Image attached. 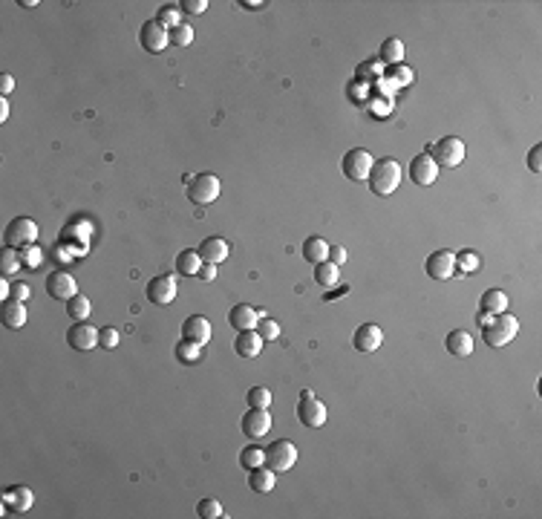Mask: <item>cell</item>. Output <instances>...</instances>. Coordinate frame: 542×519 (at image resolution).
<instances>
[{
	"mask_svg": "<svg viewBox=\"0 0 542 519\" xmlns=\"http://www.w3.org/2000/svg\"><path fill=\"white\" fill-rule=\"evenodd\" d=\"M516 332H520V320L508 312H499V315H490L487 323L482 326V341L490 349H502L516 338Z\"/></svg>",
	"mask_w": 542,
	"mask_h": 519,
	"instance_id": "1",
	"label": "cell"
},
{
	"mask_svg": "<svg viewBox=\"0 0 542 519\" xmlns=\"http://www.w3.org/2000/svg\"><path fill=\"white\" fill-rule=\"evenodd\" d=\"M366 182H369V191L375 197H390V194L398 191V185H401V164H398L395 159L375 162Z\"/></svg>",
	"mask_w": 542,
	"mask_h": 519,
	"instance_id": "2",
	"label": "cell"
},
{
	"mask_svg": "<svg viewBox=\"0 0 542 519\" xmlns=\"http://www.w3.org/2000/svg\"><path fill=\"white\" fill-rule=\"evenodd\" d=\"M424 153H430L438 168H459L464 162V141L456 136H447V138L436 141V145H430Z\"/></svg>",
	"mask_w": 542,
	"mask_h": 519,
	"instance_id": "3",
	"label": "cell"
},
{
	"mask_svg": "<svg viewBox=\"0 0 542 519\" xmlns=\"http://www.w3.org/2000/svg\"><path fill=\"white\" fill-rule=\"evenodd\" d=\"M220 191H222V185H220V176H214V173H199L187 182V199L199 208L214 202L220 197Z\"/></svg>",
	"mask_w": 542,
	"mask_h": 519,
	"instance_id": "4",
	"label": "cell"
},
{
	"mask_svg": "<svg viewBox=\"0 0 542 519\" xmlns=\"http://www.w3.org/2000/svg\"><path fill=\"white\" fill-rule=\"evenodd\" d=\"M168 32H171V29H168V27H162V23H159L156 17L145 20V23H141V29H138V43H141V50L150 52V55L164 52V50L171 46Z\"/></svg>",
	"mask_w": 542,
	"mask_h": 519,
	"instance_id": "5",
	"label": "cell"
},
{
	"mask_svg": "<svg viewBox=\"0 0 542 519\" xmlns=\"http://www.w3.org/2000/svg\"><path fill=\"white\" fill-rule=\"evenodd\" d=\"M6 246L12 248H27V246H35L38 243V222L29 220V217H15L9 225H6Z\"/></svg>",
	"mask_w": 542,
	"mask_h": 519,
	"instance_id": "6",
	"label": "cell"
},
{
	"mask_svg": "<svg viewBox=\"0 0 542 519\" xmlns=\"http://www.w3.org/2000/svg\"><path fill=\"white\" fill-rule=\"evenodd\" d=\"M372 164H375L372 153L364 150V148H355V150H349V153L341 159V171H343V176H346L349 182H364V179H369Z\"/></svg>",
	"mask_w": 542,
	"mask_h": 519,
	"instance_id": "7",
	"label": "cell"
},
{
	"mask_svg": "<svg viewBox=\"0 0 542 519\" xmlns=\"http://www.w3.org/2000/svg\"><path fill=\"white\" fill-rule=\"evenodd\" d=\"M297 418L303 421V427L309 430H318L326 424V404L320 398H315L309 390L300 392V401H297Z\"/></svg>",
	"mask_w": 542,
	"mask_h": 519,
	"instance_id": "8",
	"label": "cell"
},
{
	"mask_svg": "<svg viewBox=\"0 0 542 519\" xmlns=\"http://www.w3.org/2000/svg\"><path fill=\"white\" fill-rule=\"evenodd\" d=\"M266 462H269V467L274 470V474H286V470H292L294 462H297V447L289 439H280L266 450Z\"/></svg>",
	"mask_w": 542,
	"mask_h": 519,
	"instance_id": "9",
	"label": "cell"
},
{
	"mask_svg": "<svg viewBox=\"0 0 542 519\" xmlns=\"http://www.w3.org/2000/svg\"><path fill=\"white\" fill-rule=\"evenodd\" d=\"M176 292H179V283L173 274H159L148 283V300L153 306H171L176 300Z\"/></svg>",
	"mask_w": 542,
	"mask_h": 519,
	"instance_id": "10",
	"label": "cell"
},
{
	"mask_svg": "<svg viewBox=\"0 0 542 519\" xmlns=\"http://www.w3.org/2000/svg\"><path fill=\"white\" fill-rule=\"evenodd\" d=\"M66 343L73 346L76 352H90L99 346V329L90 326L87 320H78L66 329Z\"/></svg>",
	"mask_w": 542,
	"mask_h": 519,
	"instance_id": "11",
	"label": "cell"
},
{
	"mask_svg": "<svg viewBox=\"0 0 542 519\" xmlns=\"http://www.w3.org/2000/svg\"><path fill=\"white\" fill-rule=\"evenodd\" d=\"M46 294H50L52 300L66 303L69 297L78 294V283H76L73 274H66V271H52L50 277H46Z\"/></svg>",
	"mask_w": 542,
	"mask_h": 519,
	"instance_id": "12",
	"label": "cell"
},
{
	"mask_svg": "<svg viewBox=\"0 0 542 519\" xmlns=\"http://www.w3.org/2000/svg\"><path fill=\"white\" fill-rule=\"evenodd\" d=\"M456 254L453 251H433L424 263V271H427L433 280H450L456 274Z\"/></svg>",
	"mask_w": 542,
	"mask_h": 519,
	"instance_id": "13",
	"label": "cell"
},
{
	"mask_svg": "<svg viewBox=\"0 0 542 519\" xmlns=\"http://www.w3.org/2000/svg\"><path fill=\"white\" fill-rule=\"evenodd\" d=\"M410 179H413L418 187H430V185L438 179V164L433 162L430 153H418V156L410 162Z\"/></svg>",
	"mask_w": 542,
	"mask_h": 519,
	"instance_id": "14",
	"label": "cell"
},
{
	"mask_svg": "<svg viewBox=\"0 0 542 519\" xmlns=\"http://www.w3.org/2000/svg\"><path fill=\"white\" fill-rule=\"evenodd\" d=\"M269 430H271V413L269 410L248 407V413L243 415V433L257 441V439H263Z\"/></svg>",
	"mask_w": 542,
	"mask_h": 519,
	"instance_id": "15",
	"label": "cell"
},
{
	"mask_svg": "<svg viewBox=\"0 0 542 519\" xmlns=\"http://www.w3.org/2000/svg\"><path fill=\"white\" fill-rule=\"evenodd\" d=\"M384 343V332H381V326H375V323H364L355 329V335H352V346H355L358 352H364V355H369V352H375Z\"/></svg>",
	"mask_w": 542,
	"mask_h": 519,
	"instance_id": "16",
	"label": "cell"
},
{
	"mask_svg": "<svg viewBox=\"0 0 542 519\" xmlns=\"http://www.w3.org/2000/svg\"><path fill=\"white\" fill-rule=\"evenodd\" d=\"M35 502V493L27 485H15L3 493V511H15V513H27Z\"/></svg>",
	"mask_w": 542,
	"mask_h": 519,
	"instance_id": "17",
	"label": "cell"
},
{
	"mask_svg": "<svg viewBox=\"0 0 542 519\" xmlns=\"http://www.w3.org/2000/svg\"><path fill=\"white\" fill-rule=\"evenodd\" d=\"M211 335H214V332H211V320L202 318V315H191V318L182 323V338L185 341H194V343H202L205 346L211 341Z\"/></svg>",
	"mask_w": 542,
	"mask_h": 519,
	"instance_id": "18",
	"label": "cell"
},
{
	"mask_svg": "<svg viewBox=\"0 0 542 519\" xmlns=\"http://www.w3.org/2000/svg\"><path fill=\"white\" fill-rule=\"evenodd\" d=\"M228 323L237 329V332H248V329H257V323H260V315H257L254 306L237 303V306H234V309L228 312Z\"/></svg>",
	"mask_w": 542,
	"mask_h": 519,
	"instance_id": "19",
	"label": "cell"
},
{
	"mask_svg": "<svg viewBox=\"0 0 542 519\" xmlns=\"http://www.w3.org/2000/svg\"><path fill=\"white\" fill-rule=\"evenodd\" d=\"M199 251V257H202V263H214V266H220L222 260H228V243L222 240V237H208V240H202V246L197 248Z\"/></svg>",
	"mask_w": 542,
	"mask_h": 519,
	"instance_id": "20",
	"label": "cell"
},
{
	"mask_svg": "<svg viewBox=\"0 0 542 519\" xmlns=\"http://www.w3.org/2000/svg\"><path fill=\"white\" fill-rule=\"evenodd\" d=\"M234 349H237L240 358H257L263 352V338L257 329H248V332H240L237 341H234Z\"/></svg>",
	"mask_w": 542,
	"mask_h": 519,
	"instance_id": "21",
	"label": "cell"
},
{
	"mask_svg": "<svg viewBox=\"0 0 542 519\" xmlns=\"http://www.w3.org/2000/svg\"><path fill=\"white\" fill-rule=\"evenodd\" d=\"M444 346H447V352H450V355H456V358H467L470 352H473V335H467L464 329H453V332L447 335Z\"/></svg>",
	"mask_w": 542,
	"mask_h": 519,
	"instance_id": "22",
	"label": "cell"
},
{
	"mask_svg": "<svg viewBox=\"0 0 542 519\" xmlns=\"http://www.w3.org/2000/svg\"><path fill=\"white\" fill-rule=\"evenodd\" d=\"M274 482H277V476H274V470L271 467H254V470H248V488L251 490H257V493H271L274 490Z\"/></svg>",
	"mask_w": 542,
	"mask_h": 519,
	"instance_id": "23",
	"label": "cell"
},
{
	"mask_svg": "<svg viewBox=\"0 0 542 519\" xmlns=\"http://www.w3.org/2000/svg\"><path fill=\"white\" fill-rule=\"evenodd\" d=\"M199 269H202V257H199L197 248H185V251H179V257H176V271H179L182 277H197Z\"/></svg>",
	"mask_w": 542,
	"mask_h": 519,
	"instance_id": "24",
	"label": "cell"
},
{
	"mask_svg": "<svg viewBox=\"0 0 542 519\" xmlns=\"http://www.w3.org/2000/svg\"><path fill=\"white\" fill-rule=\"evenodd\" d=\"M23 323H27V306H23L20 300H6L3 303V326L6 329H23Z\"/></svg>",
	"mask_w": 542,
	"mask_h": 519,
	"instance_id": "25",
	"label": "cell"
},
{
	"mask_svg": "<svg viewBox=\"0 0 542 519\" xmlns=\"http://www.w3.org/2000/svg\"><path fill=\"white\" fill-rule=\"evenodd\" d=\"M479 309L485 315H499V312H508V294L502 289H487L482 294V303H479Z\"/></svg>",
	"mask_w": 542,
	"mask_h": 519,
	"instance_id": "26",
	"label": "cell"
},
{
	"mask_svg": "<svg viewBox=\"0 0 542 519\" xmlns=\"http://www.w3.org/2000/svg\"><path fill=\"white\" fill-rule=\"evenodd\" d=\"M303 260H309L312 266L329 260V243L323 237H306V243H303Z\"/></svg>",
	"mask_w": 542,
	"mask_h": 519,
	"instance_id": "27",
	"label": "cell"
},
{
	"mask_svg": "<svg viewBox=\"0 0 542 519\" xmlns=\"http://www.w3.org/2000/svg\"><path fill=\"white\" fill-rule=\"evenodd\" d=\"M205 346L202 343H194V341H179L176 343V361L179 364H187V367H191V364H199L202 361V355H205V352H202Z\"/></svg>",
	"mask_w": 542,
	"mask_h": 519,
	"instance_id": "28",
	"label": "cell"
},
{
	"mask_svg": "<svg viewBox=\"0 0 542 519\" xmlns=\"http://www.w3.org/2000/svg\"><path fill=\"white\" fill-rule=\"evenodd\" d=\"M315 283H318V286H323V289L338 286V266L329 263V260L318 263V266H315Z\"/></svg>",
	"mask_w": 542,
	"mask_h": 519,
	"instance_id": "29",
	"label": "cell"
},
{
	"mask_svg": "<svg viewBox=\"0 0 542 519\" xmlns=\"http://www.w3.org/2000/svg\"><path fill=\"white\" fill-rule=\"evenodd\" d=\"M23 266V260H20V248H12L6 246L3 251H0V274L9 277V274H17V269Z\"/></svg>",
	"mask_w": 542,
	"mask_h": 519,
	"instance_id": "30",
	"label": "cell"
},
{
	"mask_svg": "<svg viewBox=\"0 0 542 519\" xmlns=\"http://www.w3.org/2000/svg\"><path fill=\"white\" fill-rule=\"evenodd\" d=\"M381 61L384 64H401L404 61V43L398 41V38H387L384 43H381Z\"/></svg>",
	"mask_w": 542,
	"mask_h": 519,
	"instance_id": "31",
	"label": "cell"
},
{
	"mask_svg": "<svg viewBox=\"0 0 542 519\" xmlns=\"http://www.w3.org/2000/svg\"><path fill=\"white\" fill-rule=\"evenodd\" d=\"M90 309H92V306H90V300H87V294H76V297L66 300V315L73 318L76 323H78V320H87V318H90Z\"/></svg>",
	"mask_w": 542,
	"mask_h": 519,
	"instance_id": "32",
	"label": "cell"
},
{
	"mask_svg": "<svg viewBox=\"0 0 542 519\" xmlns=\"http://www.w3.org/2000/svg\"><path fill=\"white\" fill-rule=\"evenodd\" d=\"M168 38H171V46H191V43H194V27L182 20L179 27H173V29L168 32Z\"/></svg>",
	"mask_w": 542,
	"mask_h": 519,
	"instance_id": "33",
	"label": "cell"
},
{
	"mask_svg": "<svg viewBox=\"0 0 542 519\" xmlns=\"http://www.w3.org/2000/svg\"><path fill=\"white\" fill-rule=\"evenodd\" d=\"M245 401H248V407L269 410L271 407V390H266V387H251L248 395H245Z\"/></svg>",
	"mask_w": 542,
	"mask_h": 519,
	"instance_id": "34",
	"label": "cell"
},
{
	"mask_svg": "<svg viewBox=\"0 0 542 519\" xmlns=\"http://www.w3.org/2000/svg\"><path fill=\"white\" fill-rule=\"evenodd\" d=\"M179 3H164L162 9H159V15H156V20L162 23V27H168V29H173V27H179Z\"/></svg>",
	"mask_w": 542,
	"mask_h": 519,
	"instance_id": "35",
	"label": "cell"
},
{
	"mask_svg": "<svg viewBox=\"0 0 542 519\" xmlns=\"http://www.w3.org/2000/svg\"><path fill=\"white\" fill-rule=\"evenodd\" d=\"M240 464L245 470H254V467L266 464V450H260V447H245V450L240 453Z\"/></svg>",
	"mask_w": 542,
	"mask_h": 519,
	"instance_id": "36",
	"label": "cell"
},
{
	"mask_svg": "<svg viewBox=\"0 0 542 519\" xmlns=\"http://www.w3.org/2000/svg\"><path fill=\"white\" fill-rule=\"evenodd\" d=\"M197 513H199L202 519H220V516H225L220 499H202V502L197 505Z\"/></svg>",
	"mask_w": 542,
	"mask_h": 519,
	"instance_id": "37",
	"label": "cell"
},
{
	"mask_svg": "<svg viewBox=\"0 0 542 519\" xmlns=\"http://www.w3.org/2000/svg\"><path fill=\"white\" fill-rule=\"evenodd\" d=\"M20 260H23V269H38L43 263V254L38 246H27V248H20Z\"/></svg>",
	"mask_w": 542,
	"mask_h": 519,
	"instance_id": "38",
	"label": "cell"
},
{
	"mask_svg": "<svg viewBox=\"0 0 542 519\" xmlns=\"http://www.w3.org/2000/svg\"><path fill=\"white\" fill-rule=\"evenodd\" d=\"M99 346L101 349H115V346H119V329H113V326H101L99 329Z\"/></svg>",
	"mask_w": 542,
	"mask_h": 519,
	"instance_id": "39",
	"label": "cell"
},
{
	"mask_svg": "<svg viewBox=\"0 0 542 519\" xmlns=\"http://www.w3.org/2000/svg\"><path fill=\"white\" fill-rule=\"evenodd\" d=\"M257 329H260V338H263V341H277V338H280V323L271 320V318H260Z\"/></svg>",
	"mask_w": 542,
	"mask_h": 519,
	"instance_id": "40",
	"label": "cell"
},
{
	"mask_svg": "<svg viewBox=\"0 0 542 519\" xmlns=\"http://www.w3.org/2000/svg\"><path fill=\"white\" fill-rule=\"evenodd\" d=\"M179 9L187 12V15H202L208 9V0H182Z\"/></svg>",
	"mask_w": 542,
	"mask_h": 519,
	"instance_id": "41",
	"label": "cell"
},
{
	"mask_svg": "<svg viewBox=\"0 0 542 519\" xmlns=\"http://www.w3.org/2000/svg\"><path fill=\"white\" fill-rule=\"evenodd\" d=\"M528 168H531L534 173L542 171V145H534V148L528 150Z\"/></svg>",
	"mask_w": 542,
	"mask_h": 519,
	"instance_id": "42",
	"label": "cell"
},
{
	"mask_svg": "<svg viewBox=\"0 0 542 519\" xmlns=\"http://www.w3.org/2000/svg\"><path fill=\"white\" fill-rule=\"evenodd\" d=\"M329 263L343 266L346 263V248L343 246H329Z\"/></svg>",
	"mask_w": 542,
	"mask_h": 519,
	"instance_id": "43",
	"label": "cell"
},
{
	"mask_svg": "<svg viewBox=\"0 0 542 519\" xmlns=\"http://www.w3.org/2000/svg\"><path fill=\"white\" fill-rule=\"evenodd\" d=\"M29 294H32V289L27 286V283H15V286H12V297H15V300H20V303H27V300H29Z\"/></svg>",
	"mask_w": 542,
	"mask_h": 519,
	"instance_id": "44",
	"label": "cell"
},
{
	"mask_svg": "<svg viewBox=\"0 0 542 519\" xmlns=\"http://www.w3.org/2000/svg\"><path fill=\"white\" fill-rule=\"evenodd\" d=\"M202 283H214L217 280V266L214 263H202V269H199V274H197Z\"/></svg>",
	"mask_w": 542,
	"mask_h": 519,
	"instance_id": "45",
	"label": "cell"
},
{
	"mask_svg": "<svg viewBox=\"0 0 542 519\" xmlns=\"http://www.w3.org/2000/svg\"><path fill=\"white\" fill-rule=\"evenodd\" d=\"M12 90H15V78H12L9 73H3V76H0V96L6 99V96H9Z\"/></svg>",
	"mask_w": 542,
	"mask_h": 519,
	"instance_id": "46",
	"label": "cell"
},
{
	"mask_svg": "<svg viewBox=\"0 0 542 519\" xmlns=\"http://www.w3.org/2000/svg\"><path fill=\"white\" fill-rule=\"evenodd\" d=\"M476 260H479V257H473V254H462V257H456V266H464V269H476Z\"/></svg>",
	"mask_w": 542,
	"mask_h": 519,
	"instance_id": "47",
	"label": "cell"
},
{
	"mask_svg": "<svg viewBox=\"0 0 542 519\" xmlns=\"http://www.w3.org/2000/svg\"><path fill=\"white\" fill-rule=\"evenodd\" d=\"M9 294H12V286H9L6 280H0V300L6 303V300H9Z\"/></svg>",
	"mask_w": 542,
	"mask_h": 519,
	"instance_id": "48",
	"label": "cell"
},
{
	"mask_svg": "<svg viewBox=\"0 0 542 519\" xmlns=\"http://www.w3.org/2000/svg\"><path fill=\"white\" fill-rule=\"evenodd\" d=\"M6 119H9V101L0 99V122H6Z\"/></svg>",
	"mask_w": 542,
	"mask_h": 519,
	"instance_id": "49",
	"label": "cell"
},
{
	"mask_svg": "<svg viewBox=\"0 0 542 519\" xmlns=\"http://www.w3.org/2000/svg\"><path fill=\"white\" fill-rule=\"evenodd\" d=\"M243 6H245V9H260L263 3H260V0H245V3H243Z\"/></svg>",
	"mask_w": 542,
	"mask_h": 519,
	"instance_id": "50",
	"label": "cell"
}]
</instances>
